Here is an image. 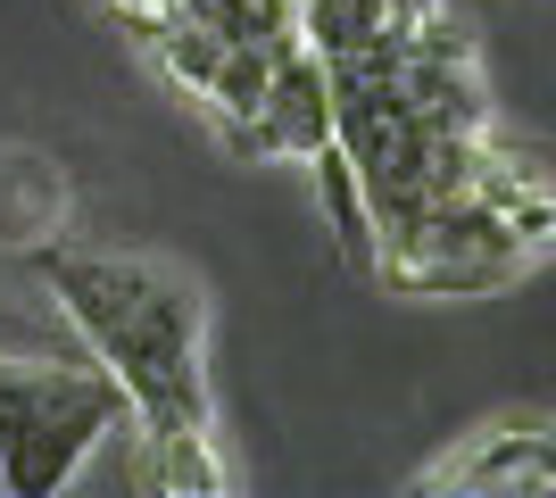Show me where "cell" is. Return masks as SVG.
<instances>
[{
	"instance_id": "obj_8",
	"label": "cell",
	"mask_w": 556,
	"mask_h": 498,
	"mask_svg": "<svg viewBox=\"0 0 556 498\" xmlns=\"http://www.w3.org/2000/svg\"><path fill=\"white\" fill-rule=\"evenodd\" d=\"M184 17H200L225 42H282L300 34V0H175Z\"/></svg>"
},
{
	"instance_id": "obj_6",
	"label": "cell",
	"mask_w": 556,
	"mask_h": 498,
	"mask_svg": "<svg viewBox=\"0 0 556 498\" xmlns=\"http://www.w3.org/2000/svg\"><path fill=\"white\" fill-rule=\"evenodd\" d=\"M141 482L150 490H175V498H191V490H225V457H216V424L208 432H166V440H141Z\"/></svg>"
},
{
	"instance_id": "obj_4",
	"label": "cell",
	"mask_w": 556,
	"mask_h": 498,
	"mask_svg": "<svg viewBox=\"0 0 556 498\" xmlns=\"http://www.w3.org/2000/svg\"><path fill=\"white\" fill-rule=\"evenodd\" d=\"M332 142V84H325V59L291 34L275 50V75L257 92V117L232 133V158H316Z\"/></svg>"
},
{
	"instance_id": "obj_3",
	"label": "cell",
	"mask_w": 556,
	"mask_h": 498,
	"mask_svg": "<svg viewBox=\"0 0 556 498\" xmlns=\"http://www.w3.org/2000/svg\"><path fill=\"white\" fill-rule=\"evenodd\" d=\"M125 424V391L109 366H34L0 357V490L50 498L84 474V457Z\"/></svg>"
},
{
	"instance_id": "obj_5",
	"label": "cell",
	"mask_w": 556,
	"mask_h": 498,
	"mask_svg": "<svg viewBox=\"0 0 556 498\" xmlns=\"http://www.w3.org/2000/svg\"><path fill=\"white\" fill-rule=\"evenodd\" d=\"M556 482V440L548 424H498L482 432L473 449L441 457L432 474H416V490H457V498H523V490H548Z\"/></svg>"
},
{
	"instance_id": "obj_2",
	"label": "cell",
	"mask_w": 556,
	"mask_h": 498,
	"mask_svg": "<svg viewBox=\"0 0 556 498\" xmlns=\"http://www.w3.org/2000/svg\"><path fill=\"white\" fill-rule=\"evenodd\" d=\"M540 258H548V208H523L498 191H457L374 241V274L407 299H482L523 283Z\"/></svg>"
},
{
	"instance_id": "obj_7",
	"label": "cell",
	"mask_w": 556,
	"mask_h": 498,
	"mask_svg": "<svg viewBox=\"0 0 556 498\" xmlns=\"http://www.w3.org/2000/svg\"><path fill=\"white\" fill-rule=\"evenodd\" d=\"M307 166H316V191H325V208H332V241H341V258H349V266H366V274H374V216H366V191H357L349 158L325 142V150H316Z\"/></svg>"
},
{
	"instance_id": "obj_1",
	"label": "cell",
	"mask_w": 556,
	"mask_h": 498,
	"mask_svg": "<svg viewBox=\"0 0 556 498\" xmlns=\"http://www.w3.org/2000/svg\"><path fill=\"white\" fill-rule=\"evenodd\" d=\"M42 291L84 332L92 366H109L125 391V424L141 440L166 432H208V374H200V291L159 258H116V250H42Z\"/></svg>"
}]
</instances>
